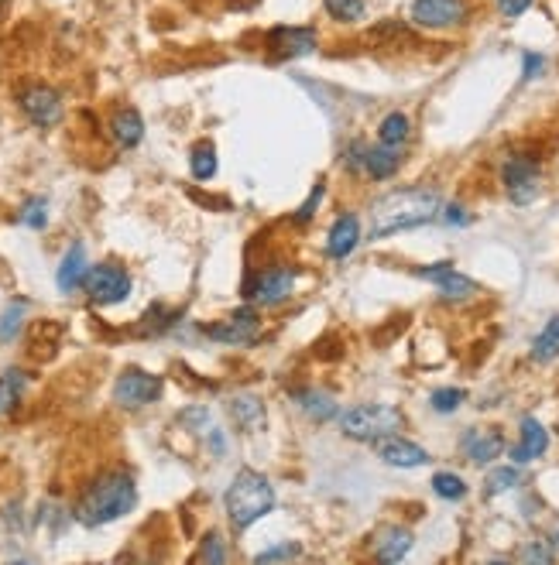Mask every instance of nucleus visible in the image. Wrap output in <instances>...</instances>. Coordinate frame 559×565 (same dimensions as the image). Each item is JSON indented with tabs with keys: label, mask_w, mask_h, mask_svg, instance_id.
<instances>
[{
	"label": "nucleus",
	"mask_w": 559,
	"mask_h": 565,
	"mask_svg": "<svg viewBox=\"0 0 559 565\" xmlns=\"http://www.w3.org/2000/svg\"><path fill=\"white\" fill-rule=\"evenodd\" d=\"M443 213V199L436 189H398L381 196L371 206V240H385L391 233L415 230L422 223H433Z\"/></svg>",
	"instance_id": "1"
},
{
	"label": "nucleus",
	"mask_w": 559,
	"mask_h": 565,
	"mask_svg": "<svg viewBox=\"0 0 559 565\" xmlns=\"http://www.w3.org/2000/svg\"><path fill=\"white\" fill-rule=\"evenodd\" d=\"M138 504V487H134L131 473L124 470H110L97 476L90 487L83 490V497L76 500V521L86 524V528H100V524H110L124 514L134 511Z\"/></svg>",
	"instance_id": "2"
},
{
	"label": "nucleus",
	"mask_w": 559,
	"mask_h": 565,
	"mask_svg": "<svg viewBox=\"0 0 559 565\" xmlns=\"http://www.w3.org/2000/svg\"><path fill=\"white\" fill-rule=\"evenodd\" d=\"M223 507L234 531H247L254 521H261L275 507V487L265 473L258 470H241L230 480L227 494H223Z\"/></svg>",
	"instance_id": "3"
},
{
	"label": "nucleus",
	"mask_w": 559,
	"mask_h": 565,
	"mask_svg": "<svg viewBox=\"0 0 559 565\" xmlns=\"http://www.w3.org/2000/svg\"><path fill=\"white\" fill-rule=\"evenodd\" d=\"M402 429V411L391 405H357L340 415V432L354 442H374Z\"/></svg>",
	"instance_id": "4"
},
{
	"label": "nucleus",
	"mask_w": 559,
	"mask_h": 565,
	"mask_svg": "<svg viewBox=\"0 0 559 565\" xmlns=\"http://www.w3.org/2000/svg\"><path fill=\"white\" fill-rule=\"evenodd\" d=\"M295 278H299V274H295L292 264H268L265 271H258L244 285V298L254 305H265V309H275V305H282L292 298Z\"/></svg>",
	"instance_id": "5"
},
{
	"label": "nucleus",
	"mask_w": 559,
	"mask_h": 565,
	"mask_svg": "<svg viewBox=\"0 0 559 565\" xmlns=\"http://www.w3.org/2000/svg\"><path fill=\"white\" fill-rule=\"evenodd\" d=\"M501 185L515 206H529L542 192V165L532 155H511L501 165Z\"/></svg>",
	"instance_id": "6"
},
{
	"label": "nucleus",
	"mask_w": 559,
	"mask_h": 565,
	"mask_svg": "<svg viewBox=\"0 0 559 565\" xmlns=\"http://www.w3.org/2000/svg\"><path fill=\"white\" fill-rule=\"evenodd\" d=\"M467 0H412V21L426 31H450L467 24Z\"/></svg>",
	"instance_id": "7"
},
{
	"label": "nucleus",
	"mask_w": 559,
	"mask_h": 565,
	"mask_svg": "<svg viewBox=\"0 0 559 565\" xmlns=\"http://www.w3.org/2000/svg\"><path fill=\"white\" fill-rule=\"evenodd\" d=\"M162 398V377L158 374H148L141 367H127L121 370L114 384V401L121 408H145L151 401Z\"/></svg>",
	"instance_id": "8"
},
{
	"label": "nucleus",
	"mask_w": 559,
	"mask_h": 565,
	"mask_svg": "<svg viewBox=\"0 0 559 565\" xmlns=\"http://www.w3.org/2000/svg\"><path fill=\"white\" fill-rule=\"evenodd\" d=\"M86 292H90L97 305H117L131 295V274L114 261L97 264V268H90V274H86Z\"/></svg>",
	"instance_id": "9"
},
{
	"label": "nucleus",
	"mask_w": 559,
	"mask_h": 565,
	"mask_svg": "<svg viewBox=\"0 0 559 565\" xmlns=\"http://www.w3.org/2000/svg\"><path fill=\"white\" fill-rule=\"evenodd\" d=\"M18 103L35 127H55L62 120V93L45 83L25 86V90L18 93Z\"/></svg>",
	"instance_id": "10"
},
{
	"label": "nucleus",
	"mask_w": 559,
	"mask_h": 565,
	"mask_svg": "<svg viewBox=\"0 0 559 565\" xmlns=\"http://www.w3.org/2000/svg\"><path fill=\"white\" fill-rule=\"evenodd\" d=\"M415 274H419L422 281H429V285H436L439 295H443L446 302H467V298H474L477 292H481V288H477V281L467 278V274H460L450 261L426 264V268H419Z\"/></svg>",
	"instance_id": "11"
},
{
	"label": "nucleus",
	"mask_w": 559,
	"mask_h": 565,
	"mask_svg": "<svg viewBox=\"0 0 559 565\" xmlns=\"http://www.w3.org/2000/svg\"><path fill=\"white\" fill-rule=\"evenodd\" d=\"M261 333V316L258 309H251V305H244V309H237L230 319H220L213 322V326H206V336L217 339V343H227V346H251L254 339Z\"/></svg>",
	"instance_id": "12"
},
{
	"label": "nucleus",
	"mask_w": 559,
	"mask_h": 565,
	"mask_svg": "<svg viewBox=\"0 0 559 565\" xmlns=\"http://www.w3.org/2000/svg\"><path fill=\"white\" fill-rule=\"evenodd\" d=\"M316 45H319V31L313 24H306V28L282 24V28L268 31V48L275 59H302V55H313Z\"/></svg>",
	"instance_id": "13"
},
{
	"label": "nucleus",
	"mask_w": 559,
	"mask_h": 565,
	"mask_svg": "<svg viewBox=\"0 0 559 565\" xmlns=\"http://www.w3.org/2000/svg\"><path fill=\"white\" fill-rule=\"evenodd\" d=\"M371 446H374V456H378L381 463L395 466V470H419V466L429 463V452L409 439H402V435H385V439H374Z\"/></svg>",
	"instance_id": "14"
},
{
	"label": "nucleus",
	"mask_w": 559,
	"mask_h": 565,
	"mask_svg": "<svg viewBox=\"0 0 559 565\" xmlns=\"http://www.w3.org/2000/svg\"><path fill=\"white\" fill-rule=\"evenodd\" d=\"M463 452H467L470 463L487 466L505 452V435L498 429H470L463 435Z\"/></svg>",
	"instance_id": "15"
},
{
	"label": "nucleus",
	"mask_w": 559,
	"mask_h": 565,
	"mask_svg": "<svg viewBox=\"0 0 559 565\" xmlns=\"http://www.w3.org/2000/svg\"><path fill=\"white\" fill-rule=\"evenodd\" d=\"M357 244H361V220L354 213L337 216V223L330 226V237H326V254L333 261H343V257L354 254Z\"/></svg>",
	"instance_id": "16"
},
{
	"label": "nucleus",
	"mask_w": 559,
	"mask_h": 565,
	"mask_svg": "<svg viewBox=\"0 0 559 565\" xmlns=\"http://www.w3.org/2000/svg\"><path fill=\"white\" fill-rule=\"evenodd\" d=\"M86 274H90V264H86V247L73 244L66 250V257H62L59 274H55V285H59V292L73 295L76 288L86 285Z\"/></svg>",
	"instance_id": "17"
},
{
	"label": "nucleus",
	"mask_w": 559,
	"mask_h": 565,
	"mask_svg": "<svg viewBox=\"0 0 559 565\" xmlns=\"http://www.w3.org/2000/svg\"><path fill=\"white\" fill-rule=\"evenodd\" d=\"M546 449H549V432L542 429L535 418H522V439H518V446L511 449V459L522 466V463H532V459H539Z\"/></svg>",
	"instance_id": "18"
},
{
	"label": "nucleus",
	"mask_w": 559,
	"mask_h": 565,
	"mask_svg": "<svg viewBox=\"0 0 559 565\" xmlns=\"http://www.w3.org/2000/svg\"><path fill=\"white\" fill-rule=\"evenodd\" d=\"M412 531L409 528H385L378 535V542H374V559L378 562H402L405 555L412 552Z\"/></svg>",
	"instance_id": "19"
},
{
	"label": "nucleus",
	"mask_w": 559,
	"mask_h": 565,
	"mask_svg": "<svg viewBox=\"0 0 559 565\" xmlns=\"http://www.w3.org/2000/svg\"><path fill=\"white\" fill-rule=\"evenodd\" d=\"M402 168V151L398 148H385V144H378V148H364V175L374 182H385L391 175Z\"/></svg>",
	"instance_id": "20"
},
{
	"label": "nucleus",
	"mask_w": 559,
	"mask_h": 565,
	"mask_svg": "<svg viewBox=\"0 0 559 565\" xmlns=\"http://www.w3.org/2000/svg\"><path fill=\"white\" fill-rule=\"evenodd\" d=\"M292 401L306 411L313 422H330V418H337V401H333V394L319 391V387H302V391L292 394Z\"/></svg>",
	"instance_id": "21"
},
{
	"label": "nucleus",
	"mask_w": 559,
	"mask_h": 565,
	"mask_svg": "<svg viewBox=\"0 0 559 565\" xmlns=\"http://www.w3.org/2000/svg\"><path fill=\"white\" fill-rule=\"evenodd\" d=\"M110 134H114V141L121 144V148H134V144H141V137H145V120H141V113L134 107H124L110 120Z\"/></svg>",
	"instance_id": "22"
},
{
	"label": "nucleus",
	"mask_w": 559,
	"mask_h": 565,
	"mask_svg": "<svg viewBox=\"0 0 559 565\" xmlns=\"http://www.w3.org/2000/svg\"><path fill=\"white\" fill-rule=\"evenodd\" d=\"M409 134H412V120L405 117L402 110L388 113L378 124V144H385V148H402V144L409 141Z\"/></svg>",
	"instance_id": "23"
},
{
	"label": "nucleus",
	"mask_w": 559,
	"mask_h": 565,
	"mask_svg": "<svg viewBox=\"0 0 559 565\" xmlns=\"http://www.w3.org/2000/svg\"><path fill=\"white\" fill-rule=\"evenodd\" d=\"M409 38H412L409 24H402V21H395V18L374 24V28L367 31V42L378 45V48H398L402 42H409Z\"/></svg>",
	"instance_id": "24"
},
{
	"label": "nucleus",
	"mask_w": 559,
	"mask_h": 565,
	"mask_svg": "<svg viewBox=\"0 0 559 565\" xmlns=\"http://www.w3.org/2000/svg\"><path fill=\"white\" fill-rule=\"evenodd\" d=\"M230 415H234V422L241 425V429H247V432H254L261 422H265V408H261V401L251 398V394L230 401Z\"/></svg>",
	"instance_id": "25"
},
{
	"label": "nucleus",
	"mask_w": 559,
	"mask_h": 565,
	"mask_svg": "<svg viewBox=\"0 0 559 565\" xmlns=\"http://www.w3.org/2000/svg\"><path fill=\"white\" fill-rule=\"evenodd\" d=\"M556 357H559V316L549 319L546 326H542V333L535 336V343H532V360L549 363Z\"/></svg>",
	"instance_id": "26"
},
{
	"label": "nucleus",
	"mask_w": 559,
	"mask_h": 565,
	"mask_svg": "<svg viewBox=\"0 0 559 565\" xmlns=\"http://www.w3.org/2000/svg\"><path fill=\"white\" fill-rule=\"evenodd\" d=\"M189 168H193V179L196 182H210L217 175V148L210 141L196 144L193 155H189Z\"/></svg>",
	"instance_id": "27"
},
{
	"label": "nucleus",
	"mask_w": 559,
	"mask_h": 565,
	"mask_svg": "<svg viewBox=\"0 0 559 565\" xmlns=\"http://www.w3.org/2000/svg\"><path fill=\"white\" fill-rule=\"evenodd\" d=\"M25 384H28L25 370H7V374L0 377V411H11L18 405L21 394H25Z\"/></svg>",
	"instance_id": "28"
},
{
	"label": "nucleus",
	"mask_w": 559,
	"mask_h": 565,
	"mask_svg": "<svg viewBox=\"0 0 559 565\" xmlns=\"http://www.w3.org/2000/svg\"><path fill=\"white\" fill-rule=\"evenodd\" d=\"M518 483H522V473H518V466H498V470L487 473V480H484V494H487V497L508 494V490H515Z\"/></svg>",
	"instance_id": "29"
},
{
	"label": "nucleus",
	"mask_w": 559,
	"mask_h": 565,
	"mask_svg": "<svg viewBox=\"0 0 559 565\" xmlns=\"http://www.w3.org/2000/svg\"><path fill=\"white\" fill-rule=\"evenodd\" d=\"M323 7L340 24H354L364 18V0H323Z\"/></svg>",
	"instance_id": "30"
},
{
	"label": "nucleus",
	"mask_w": 559,
	"mask_h": 565,
	"mask_svg": "<svg viewBox=\"0 0 559 565\" xmlns=\"http://www.w3.org/2000/svg\"><path fill=\"white\" fill-rule=\"evenodd\" d=\"M433 494L443 500H463L467 497V483H463V476H457V473H436Z\"/></svg>",
	"instance_id": "31"
},
{
	"label": "nucleus",
	"mask_w": 559,
	"mask_h": 565,
	"mask_svg": "<svg viewBox=\"0 0 559 565\" xmlns=\"http://www.w3.org/2000/svg\"><path fill=\"white\" fill-rule=\"evenodd\" d=\"M18 220L31 226V230H42L45 223H49V203H45L42 196H31L25 206H21V213H18Z\"/></svg>",
	"instance_id": "32"
},
{
	"label": "nucleus",
	"mask_w": 559,
	"mask_h": 565,
	"mask_svg": "<svg viewBox=\"0 0 559 565\" xmlns=\"http://www.w3.org/2000/svg\"><path fill=\"white\" fill-rule=\"evenodd\" d=\"M463 401H467V394H463L460 387H439V391L429 394V405H433V411H439V415L457 411Z\"/></svg>",
	"instance_id": "33"
},
{
	"label": "nucleus",
	"mask_w": 559,
	"mask_h": 565,
	"mask_svg": "<svg viewBox=\"0 0 559 565\" xmlns=\"http://www.w3.org/2000/svg\"><path fill=\"white\" fill-rule=\"evenodd\" d=\"M299 555H302L299 545L282 542V545H271V548H265V552H258V555H254V562H258V565H265V562H292V559H299Z\"/></svg>",
	"instance_id": "34"
},
{
	"label": "nucleus",
	"mask_w": 559,
	"mask_h": 565,
	"mask_svg": "<svg viewBox=\"0 0 559 565\" xmlns=\"http://www.w3.org/2000/svg\"><path fill=\"white\" fill-rule=\"evenodd\" d=\"M21 316H25V302H14L11 309L0 316V339H14L18 336V329H21Z\"/></svg>",
	"instance_id": "35"
},
{
	"label": "nucleus",
	"mask_w": 559,
	"mask_h": 565,
	"mask_svg": "<svg viewBox=\"0 0 559 565\" xmlns=\"http://www.w3.org/2000/svg\"><path fill=\"white\" fill-rule=\"evenodd\" d=\"M518 559H522V562H553L556 552H553V545H549V542H529L522 552H518Z\"/></svg>",
	"instance_id": "36"
},
{
	"label": "nucleus",
	"mask_w": 559,
	"mask_h": 565,
	"mask_svg": "<svg viewBox=\"0 0 559 565\" xmlns=\"http://www.w3.org/2000/svg\"><path fill=\"white\" fill-rule=\"evenodd\" d=\"M196 562H227V552H223V545H220V535H206Z\"/></svg>",
	"instance_id": "37"
},
{
	"label": "nucleus",
	"mask_w": 559,
	"mask_h": 565,
	"mask_svg": "<svg viewBox=\"0 0 559 565\" xmlns=\"http://www.w3.org/2000/svg\"><path fill=\"white\" fill-rule=\"evenodd\" d=\"M542 69H546V59H542L539 52H525V55H522V79H525V83L539 79Z\"/></svg>",
	"instance_id": "38"
},
{
	"label": "nucleus",
	"mask_w": 559,
	"mask_h": 565,
	"mask_svg": "<svg viewBox=\"0 0 559 565\" xmlns=\"http://www.w3.org/2000/svg\"><path fill=\"white\" fill-rule=\"evenodd\" d=\"M323 182H319L316 185V189L313 192H309V199H306V203H302L299 206V213H295V223H309V220H313V216H316V206H319V199H323Z\"/></svg>",
	"instance_id": "39"
},
{
	"label": "nucleus",
	"mask_w": 559,
	"mask_h": 565,
	"mask_svg": "<svg viewBox=\"0 0 559 565\" xmlns=\"http://www.w3.org/2000/svg\"><path fill=\"white\" fill-rule=\"evenodd\" d=\"M535 4V0H494V7H498V14L501 18H522L525 11H529V7Z\"/></svg>",
	"instance_id": "40"
},
{
	"label": "nucleus",
	"mask_w": 559,
	"mask_h": 565,
	"mask_svg": "<svg viewBox=\"0 0 559 565\" xmlns=\"http://www.w3.org/2000/svg\"><path fill=\"white\" fill-rule=\"evenodd\" d=\"M439 216H443V223H450V226H463L470 220L463 206H446V213H439Z\"/></svg>",
	"instance_id": "41"
}]
</instances>
